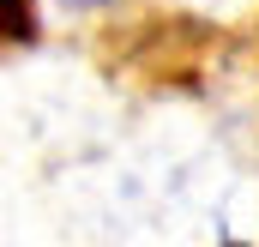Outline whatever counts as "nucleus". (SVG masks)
Instances as JSON below:
<instances>
[{"label": "nucleus", "mask_w": 259, "mask_h": 247, "mask_svg": "<svg viewBox=\"0 0 259 247\" xmlns=\"http://www.w3.org/2000/svg\"><path fill=\"white\" fill-rule=\"evenodd\" d=\"M30 30H36L30 0H0V36H30Z\"/></svg>", "instance_id": "1"}]
</instances>
